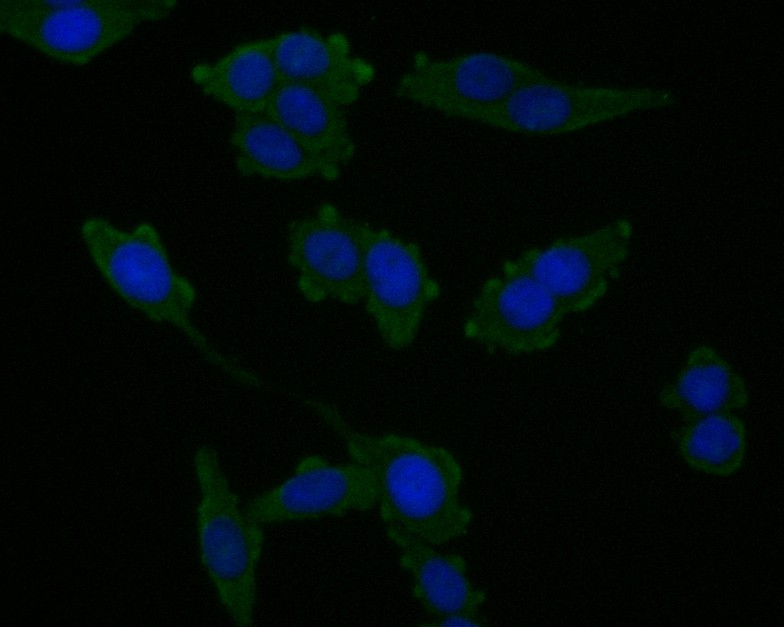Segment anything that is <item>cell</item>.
Wrapping results in <instances>:
<instances>
[{
    "instance_id": "1",
    "label": "cell",
    "mask_w": 784,
    "mask_h": 627,
    "mask_svg": "<svg viewBox=\"0 0 784 627\" xmlns=\"http://www.w3.org/2000/svg\"><path fill=\"white\" fill-rule=\"evenodd\" d=\"M305 404L338 436L352 461L372 474L387 537L440 546L467 533L473 514L461 499L463 469L451 451L407 435L362 432L323 400Z\"/></svg>"
},
{
    "instance_id": "2",
    "label": "cell",
    "mask_w": 784,
    "mask_h": 627,
    "mask_svg": "<svg viewBox=\"0 0 784 627\" xmlns=\"http://www.w3.org/2000/svg\"><path fill=\"white\" fill-rule=\"evenodd\" d=\"M80 235L105 282L127 305L151 321L180 330L207 362L237 382L261 386L255 374L215 349L194 325L196 288L173 268L153 224L141 222L125 230L90 216L82 222Z\"/></svg>"
},
{
    "instance_id": "3",
    "label": "cell",
    "mask_w": 784,
    "mask_h": 627,
    "mask_svg": "<svg viewBox=\"0 0 784 627\" xmlns=\"http://www.w3.org/2000/svg\"><path fill=\"white\" fill-rule=\"evenodd\" d=\"M193 468L199 491L196 529L202 567L228 617L239 626H249L264 546L262 525L247 515L215 449L199 447Z\"/></svg>"
},
{
    "instance_id": "4",
    "label": "cell",
    "mask_w": 784,
    "mask_h": 627,
    "mask_svg": "<svg viewBox=\"0 0 784 627\" xmlns=\"http://www.w3.org/2000/svg\"><path fill=\"white\" fill-rule=\"evenodd\" d=\"M176 0H1L0 31L58 62L81 67L141 24L168 18Z\"/></svg>"
},
{
    "instance_id": "5",
    "label": "cell",
    "mask_w": 784,
    "mask_h": 627,
    "mask_svg": "<svg viewBox=\"0 0 784 627\" xmlns=\"http://www.w3.org/2000/svg\"><path fill=\"white\" fill-rule=\"evenodd\" d=\"M676 102L673 93L653 87L583 86L544 74L498 103L461 107L447 116L511 133L553 136Z\"/></svg>"
},
{
    "instance_id": "6",
    "label": "cell",
    "mask_w": 784,
    "mask_h": 627,
    "mask_svg": "<svg viewBox=\"0 0 784 627\" xmlns=\"http://www.w3.org/2000/svg\"><path fill=\"white\" fill-rule=\"evenodd\" d=\"M364 304L386 347L401 351L415 341L427 309L441 294L420 247L391 230L361 222Z\"/></svg>"
},
{
    "instance_id": "7",
    "label": "cell",
    "mask_w": 784,
    "mask_h": 627,
    "mask_svg": "<svg viewBox=\"0 0 784 627\" xmlns=\"http://www.w3.org/2000/svg\"><path fill=\"white\" fill-rule=\"evenodd\" d=\"M566 315L541 284L509 259L480 286L462 331L489 351L533 354L556 344Z\"/></svg>"
},
{
    "instance_id": "8",
    "label": "cell",
    "mask_w": 784,
    "mask_h": 627,
    "mask_svg": "<svg viewBox=\"0 0 784 627\" xmlns=\"http://www.w3.org/2000/svg\"><path fill=\"white\" fill-rule=\"evenodd\" d=\"M633 227L626 218L595 230L558 238L511 260L541 284L566 314L592 308L617 278L627 259Z\"/></svg>"
},
{
    "instance_id": "9",
    "label": "cell",
    "mask_w": 784,
    "mask_h": 627,
    "mask_svg": "<svg viewBox=\"0 0 784 627\" xmlns=\"http://www.w3.org/2000/svg\"><path fill=\"white\" fill-rule=\"evenodd\" d=\"M287 261L300 294L310 303L345 305L364 298L361 222L332 203L292 221L287 230Z\"/></svg>"
},
{
    "instance_id": "10",
    "label": "cell",
    "mask_w": 784,
    "mask_h": 627,
    "mask_svg": "<svg viewBox=\"0 0 784 627\" xmlns=\"http://www.w3.org/2000/svg\"><path fill=\"white\" fill-rule=\"evenodd\" d=\"M544 73L524 61L489 51L449 58L417 53L396 85L405 101L447 116L468 106H486L508 97Z\"/></svg>"
},
{
    "instance_id": "11",
    "label": "cell",
    "mask_w": 784,
    "mask_h": 627,
    "mask_svg": "<svg viewBox=\"0 0 784 627\" xmlns=\"http://www.w3.org/2000/svg\"><path fill=\"white\" fill-rule=\"evenodd\" d=\"M377 505L370 471L356 462L331 463L319 455L301 459L290 477L244 506L259 524L304 521L365 512Z\"/></svg>"
},
{
    "instance_id": "12",
    "label": "cell",
    "mask_w": 784,
    "mask_h": 627,
    "mask_svg": "<svg viewBox=\"0 0 784 627\" xmlns=\"http://www.w3.org/2000/svg\"><path fill=\"white\" fill-rule=\"evenodd\" d=\"M273 52L281 82L308 88L341 107L354 104L376 75L340 33L302 28L275 35Z\"/></svg>"
},
{
    "instance_id": "13",
    "label": "cell",
    "mask_w": 784,
    "mask_h": 627,
    "mask_svg": "<svg viewBox=\"0 0 784 627\" xmlns=\"http://www.w3.org/2000/svg\"><path fill=\"white\" fill-rule=\"evenodd\" d=\"M399 564L412 579V594L436 625H480L485 592L470 579L466 560L424 541L392 535Z\"/></svg>"
},
{
    "instance_id": "14",
    "label": "cell",
    "mask_w": 784,
    "mask_h": 627,
    "mask_svg": "<svg viewBox=\"0 0 784 627\" xmlns=\"http://www.w3.org/2000/svg\"><path fill=\"white\" fill-rule=\"evenodd\" d=\"M229 140L237 171L245 177L334 181L341 174V170L310 153L266 112L236 114Z\"/></svg>"
},
{
    "instance_id": "15",
    "label": "cell",
    "mask_w": 784,
    "mask_h": 627,
    "mask_svg": "<svg viewBox=\"0 0 784 627\" xmlns=\"http://www.w3.org/2000/svg\"><path fill=\"white\" fill-rule=\"evenodd\" d=\"M190 77L203 94L236 114L265 112L281 84L273 39L242 42L213 62L193 66Z\"/></svg>"
},
{
    "instance_id": "16",
    "label": "cell",
    "mask_w": 784,
    "mask_h": 627,
    "mask_svg": "<svg viewBox=\"0 0 784 627\" xmlns=\"http://www.w3.org/2000/svg\"><path fill=\"white\" fill-rule=\"evenodd\" d=\"M265 112L323 162L342 170L356 146L343 107L299 85L281 82Z\"/></svg>"
},
{
    "instance_id": "17",
    "label": "cell",
    "mask_w": 784,
    "mask_h": 627,
    "mask_svg": "<svg viewBox=\"0 0 784 627\" xmlns=\"http://www.w3.org/2000/svg\"><path fill=\"white\" fill-rule=\"evenodd\" d=\"M663 407L685 420L734 413L749 399L744 379L711 346L694 348L673 382L659 396Z\"/></svg>"
},
{
    "instance_id": "18",
    "label": "cell",
    "mask_w": 784,
    "mask_h": 627,
    "mask_svg": "<svg viewBox=\"0 0 784 627\" xmlns=\"http://www.w3.org/2000/svg\"><path fill=\"white\" fill-rule=\"evenodd\" d=\"M746 430L735 413H716L687 420L677 434V448L694 470L726 477L737 472L746 453Z\"/></svg>"
}]
</instances>
